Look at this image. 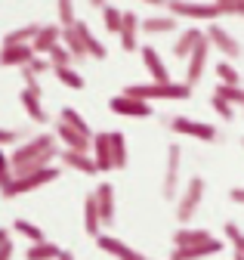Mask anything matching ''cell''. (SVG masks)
Here are the masks:
<instances>
[{"mask_svg":"<svg viewBox=\"0 0 244 260\" xmlns=\"http://www.w3.org/2000/svg\"><path fill=\"white\" fill-rule=\"evenodd\" d=\"M59 118H62L65 124H71L74 130H80V134H87V137H93V127H90V124L84 121V115H80L77 109H71V106H65L62 112H59Z\"/></svg>","mask_w":244,"mask_h":260,"instance_id":"cell-35","label":"cell"},{"mask_svg":"<svg viewBox=\"0 0 244 260\" xmlns=\"http://www.w3.org/2000/svg\"><path fill=\"white\" fill-rule=\"evenodd\" d=\"M124 93L136 96V100H189L192 84H176V81H151V84H130Z\"/></svg>","mask_w":244,"mask_h":260,"instance_id":"cell-2","label":"cell"},{"mask_svg":"<svg viewBox=\"0 0 244 260\" xmlns=\"http://www.w3.org/2000/svg\"><path fill=\"white\" fill-rule=\"evenodd\" d=\"M229 199H232L235 205H244V189H241V186H232V189H229Z\"/></svg>","mask_w":244,"mask_h":260,"instance_id":"cell-46","label":"cell"},{"mask_svg":"<svg viewBox=\"0 0 244 260\" xmlns=\"http://www.w3.org/2000/svg\"><path fill=\"white\" fill-rule=\"evenodd\" d=\"M210 50H213V47H210V41H207V38H204V41H201V44L195 47V53L189 56V69H186V84H192V87H195V84H198V81L204 78V69H207V56H210Z\"/></svg>","mask_w":244,"mask_h":260,"instance_id":"cell-17","label":"cell"},{"mask_svg":"<svg viewBox=\"0 0 244 260\" xmlns=\"http://www.w3.org/2000/svg\"><path fill=\"white\" fill-rule=\"evenodd\" d=\"M139 53H142V65H145V72L151 75V81H170V75H167V65H164V59H161V53L155 50V47H139Z\"/></svg>","mask_w":244,"mask_h":260,"instance_id":"cell-21","label":"cell"},{"mask_svg":"<svg viewBox=\"0 0 244 260\" xmlns=\"http://www.w3.org/2000/svg\"><path fill=\"white\" fill-rule=\"evenodd\" d=\"M13 248H16V245H13L10 239H7L4 245H0V260H13Z\"/></svg>","mask_w":244,"mask_h":260,"instance_id":"cell-45","label":"cell"},{"mask_svg":"<svg viewBox=\"0 0 244 260\" xmlns=\"http://www.w3.org/2000/svg\"><path fill=\"white\" fill-rule=\"evenodd\" d=\"M204 38H207V35H204L201 28H186V31H179V38L173 41V56H176V59H189V56L195 53V47H198Z\"/></svg>","mask_w":244,"mask_h":260,"instance_id":"cell-18","label":"cell"},{"mask_svg":"<svg viewBox=\"0 0 244 260\" xmlns=\"http://www.w3.org/2000/svg\"><path fill=\"white\" fill-rule=\"evenodd\" d=\"M204 35H207V41H210V47H213V50H220V53H223L226 59H232V62L244 53V50H241V44H238V38H235V35H229L223 25H210Z\"/></svg>","mask_w":244,"mask_h":260,"instance_id":"cell-10","label":"cell"},{"mask_svg":"<svg viewBox=\"0 0 244 260\" xmlns=\"http://www.w3.org/2000/svg\"><path fill=\"white\" fill-rule=\"evenodd\" d=\"M59 161H62L65 168H71L74 174H84V177H96V174H102V171H99V165H96V158H93V152L62 149V152H59Z\"/></svg>","mask_w":244,"mask_h":260,"instance_id":"cell-9","label":"cell"},{"mask_svg":"<svg viewBox=\"0 0 244 260\" xmlns=\"http://www.w3.org/2000/svg\"><path fill=\"white\" fill-rule=\"evenodd\" d=\"M102 214H99V205H96V192H90L87 199H84V233L90 239H96L102 236Z\"/></svg>","mask_w":244,"mask_h":260,"instance_id":"cell-19","label":"cell"},{"mask_svg":"<svg viewBox=\"0 0 244 260\" xmlns=\"http://www.w3.org/2000/svg\"><path fill=\"white\" fill-rule=\"evenodd\" d=\"M37 31H40V25H37V22H31V25H22V28L10 31V35L4 38V44H7V47H13V44H34Z\"/></svg>","mask_w":244,"mask_h":260,"instance_id":"cell-30","label":"cell"},{"mask_svg":"<svg viewBox=\"0 0 244 260\" xmlns=\"http://www.w3.org/2000/svg\"><path fill=\"white\" fill-rule=\"evenodd\" d=\"M210 106H213V112H217V115H220L223 121H232V118H235V106H232L229 100H223V96H217V93H213Z\"/></svg>","mask_w":244,"mask_h":260,"instance_id":"cell-39","label":"cell"},{"mask_svg":"<svg viewBox=\"0 0 244 260\" xmlns=\"http://www.w3.org/2000/svg\"><path fill=\"white\" fill-rule=\"evenodd\" d=\"M213 233L207 230H195V226H179V230L173 233V245L176 248H189V245H201V242H210Z\"/></svg>","mask_w":244,"mask_h":260,"instance_id":"cell-23","label":"cell"},{"mask_svg":"<svg viewBox=\"0 0 244 260\" xmlns=\"http://www.w3.org/2000/svg\"><path fill=\"white\" fill-rule=\"evenodd\" d=\"M139 31H142V19L133 13V10H124V25H120V50L124 53H133L139 50Z\"/></svg>","mask_w":244,"mask_h":260,"instance_id":"cell-14","label":"cell"},{"mask_svg":"<svg viewBox=\"0 0 244 260\" xmlns=\"http://www.w3.org/2000/svg\"><path fill=\"white\" fill-rule=\"evenodd\" d=\"M176 25H179V19L176 16H151V19H145L142 22V31L145 35H170V31H176Z\"/></svg>","mask_w":244,"mask_h":260,"instance_id":"cell-27","label":"cell"},{"mask_svg":"<svg viewBox=\"0 0 244 260\" xmlns=\"http://www.w3.org/2000/svg\"><path fill=\"white\" fill-rule=\"evenodd\" d=\"M213 93L223 96V100H229L232 106H244V87L241 84H217Z\"/></svg>","mask_w":244,"mask_h":260,"instance_id":"cell-36","label":"cell"},{"mask_svg":"<svg viewBox=\"0 0 244 260\" xmlns=\"http://www.w3.org/2000/svg\"><path fill=\"white\" fill-rule=\"evenodd\" d=\"M56 10H59V22L62 25H74V0H56Z\"/></svg>","mask_w":244,"mask_h":260,"instance_id":"cell-40","label":"cell"},{"mask_svg":"<svg viewBox=\"0 0 244 260\" xmlns=\"http://www.w3.org/2000/svg\"><path fill=\"white\" fill-rule=\"evenodd\" d=\"M111 155H114V171L127 168V140L120 130H111Z\"/></svg>","mask_w":244,"mask_h":260,"instance_id":"cell-32","label":"cell"},{"mask_svg":"<svg viewBox=\"0 0 244 260\" xmlns=\"http://www.w3.org/2000/svg\"><path fill=\"white\" fill-rule=\"evenodd\" d=\"M59 177H62V171H59L56 165H47L40 171H31V174H22V177H13V183L7 189H0V195L4 199H16V195H25V192H34L47 183H56Z\"/></svg>","mask_w":244,"mask_h":260,"instance_id":"cell-3","label":"cell"},{"mask_svg":"<svg viewBox=\"0 0 244 260\" xmlns=\"http://www.w3.org/2000/svg\"><path fill=\"white\" fill-rule=\"evenodd\" d=\"M59 260H74V254H71V251H65V248H62V254H59Z\"/></svg>","mask_w":244,"mask_h":260,"instance_id":"cell-47","label":"cell"},{"mask_svg":"<svg viewBox=\"0 0 244 260\" xmlns=\"http://www.w3.org/2000/svg\"><path fill=\"white\" fill-rule=\"evenodd\" d=\"M77 25V31H80V38H84V47H87V56H93V59H105L108 56V50H105V44L90 31V25L87 22H74Z\"/></svg>","mask_w":244,"mask_h":260,"instance_id":"cell-26","label":"cell"},{"mask_svg":"<svg viewBox=\"0 0 244 260\" xmlns=\"http://www.w3.org/2000/svg\"><path fill=\"white\" fill-rule=\"evenodd\" d=\"M47 59H50V65L53 69H62V65H74V56H71V50L59 41V44H53L50 50H47Z\"/></svg>","mask_w":244,"mask_h":260,"instance_id":"cell-33","label":"cell"},{"mask_svg":"<svg viewBox=\"0 0 244 260\" xmlns=\"http://www.w3.org/2000/svg\"><path fill=\"white\" fill-rule=\"evenodd\" d=\"M59 152H62V149L56 146V134H37V137H31L28 143H22L19 149H13V155H10L13 174L22 177V174L40 171V168L53 165V161L59 158Z\"/></svg>","mask_w":244,"mask_h":260,"instance_id":"cell-1","label":"cell"},{"mask_svg":"<svg viewBox=\"0 0 244 260\" xmlns=\"http://www.w3.org/2000/svg\"><path fill=\"white\" fill-rule=\"evenodd\" d=\"M167 124H170L173 134H179V137H192V140H201V143H213V140L220 137L213 124H207V121H192V118H186V115H173Z\"/></svg>","mask_w":244,"mask_h":260,"instance_id":"cell-6","label":"cell"},{"mask_svg":"<svg viewBox=\"0 0 244 260\" xmlns=\"http://www.w3.org/2000/svg\"><path fill=\"white\" fill-rule=\"evenodd\" d=\"M13 165H10V155H4V149H0V189H7L13 183Z\"/></svg>","mask_w":244,"mask_h":260,"instance_id":"cell-41","label":"cell"},{"mask_svg":"<svg viewBox=\"0 0 244 260\" xmlns=\"http://www.w3.org/2000/svg\"><path fill=\"white\" fill-rule=\"evenodd\" d=\"M28 69H31L34 75H44V72H53V65H50L47 56H34L31 62H28Z\"/></svg>","mask_w":244,"mask_h":260,"instance_id":"cell-42","label":"cell"},{"mask_svg":"<svg viewBox=\"0 0 244 260\" xmlns=\"http://www.w3.org/2000/svg\"><path fill=\"white\" fill-rule=\"evenodd\" d=\"M62 44L71 50L74 62H84L87 59V47H84V38H80L77 25H62Z\"/></svg>","mask_w":244,"mask_h":260,"instance_id":"cell-25","label":"cell"},{"mask_svg":"<svg viewBox=\"0 0 244 260\" xmlns=\"http://www.w3.org/2000/svg\"><path fill=\"white\" fill-rule=\"evenodd\" d=\"M217 78H220V84H241V75L232 65V59H220L217 62Z\"/></svg>","mask_w":244,"mask_h":260,"instance_id":"cell-38","label":"cell"},{"mask_svg":"<svg viewBox=\"0 0 244 260\" xmlns=\"http://www.w3.org/2000/svg\"><path fill=\"white\" fill-rule=\"evenodd\" d=\"M217 7H226V4H238V0H213Z\"/></svg>","mask_w":244,"mask_h":260,"instance_id":"cell-50","label":"cell"},{"mask_svg":"<svg viewBox=\"0 0 244 260\" xmlns=\"http://www.w3.org/2000/svg\"><path fill=\"white\" fill-rule=\"evenodd\" d=\"M7 239H10V230H0V245H4Z\"/></svg>","mask_w":244,"mask_h":260,"instance_id":"cell-49","label":"cell"},{"mask_svg":"<svg viewBox=\"0 0 244 260\" xmlns=\"http://www.w3.org/2000/svg\"><path fill=\"white\" fill-rule=\"evenodd\" d=\"M93 158H96V165L102 174L114 171V155H111V130H96L93 134Z\"/></svg>","mask_w":244,"mask_h":260,"instance_id":"cell-13","label":"cell"},{"mask_svg":"<svg viewBox=\"0 0 244 260\" xmlns=\"http://www.w3.org/2000/svg\"><path fill=\"white\" fill-rule=\"evenodd\" d=\"M96 205H99V214H102V226L114 223V186L111 183L96 186Z\"/></svg>","mask_w":244,"mask_h":260,"instance_id":"cell-22","label":"cell"},{"mask_svg":"<svg viewBox=\"0 0 244 260\" xmlns=\"http://www.w3.org/2000/svg\"><path fill=\"white\" fill-rule=\"evenodd\" d=\"M19 140V134L16 130H10V127H0V146H13Z\"/></svg>","mask_w":244,"mask_h":260,"instance_id":"cell-44","label":"cell"},{"mask_svg":"<svg viewBox=\"0 0 244 260\" xmlns=\"http://www.w3.org/2000/svg\"><path fill=\"white\" fill-rule=\"evenodd\" d=\"M108 109L114 115H124V118H151V106L148 100H136L130 93H117L108 100Z\"/></svg>","mask_w":244,"mask_h":260,"instance_id":"cell-8","label":"cell"},{"mask_svg":"<svg viewBox=\"0 0 244 260\" xmlns=\"http://www.w3.org/2000/svg\"><path fill=\"white\" fill-rule=\"evenodd\" d=\"M37 56V50L31 44H13V47H0V69H22Z\"/></svg>","mask_w":244,"mask_h":260,"instance_id":"cell-12","label":"cell"},{"mask_svg":"<svg viewBox=\"0 0 244 260\" xmlns=\"http://www.w3.org/2000/svg\"><path fill=\"white\" fill-rule=\"evenodd\" d=\"M167 13L176 19H198V22H217L220 7L217 4H201V0H167Z\"/></svg>","mask_w":244,"mask_h":260,"instance_id":"cell-4","label":"cell"},{"mask_svg":"<svg viewBox=\"0 0 244 260\" xmlns=\"http://www.w3.org/2000/svg\"><path fill=\"white\" fill-rule=\"evenodd\" d=\"M179 165H182V146L170 143L167 146V168H164V183H161V195L167 202L176 199V189H179Z\"/></svg>","mask_w":244,"mask_h":260,"instance_id":"cell-7","label":"cell"},{"mask_svg":"<svg viewBox=\"0 0 244 260\" xmlns=\"http://www.w3.org/2000/svg\"><path fill=\"white\" fill-rule=\"evenodd\" d=\"M102 22H105V31H111V35H120V25H124V10L105 4V7H102Z\"/></svg>","mask_w":244,"mask_h":260,"instance_id":"cell-34","label":"cell"},{"mask_svg":"<svg viewBox=\"0 0 244 260\" xmlns=\"http://www.w3.org/2000/svg\"><path fill=\"white\" fill-rule=\"evenodd\" d=\"M40 96H44V93L22 87V93H19V103H22L25 115L31 118V121H37V124H47V109H44V103H40Z\"/></svg>","mask_w":244,"mask_h":260,"instance_id":"cell-20","label":"cell"},{"mask_svg":"<svg viewBox=\"0 0 244 260\" xmlns=\"http://www.w3.org/2000/svg\"><path fill=\"white\" fill-rule=\"evenodd\" d=\"M232 260H244V254H238V251H235V257H232Z\"/></svg>","mask_w":244,"mask_h":260,"instance_id":"cell-52","label":"cell"},{"mask_svg":"<svg viewBox=\"0 0 244 260\" xmlns=\"http://www.w3.org/2000/svg\"><path fill=\"white\" fill-rule=\"evenodd\" d=\"M96 245H99L105 254H111L114 260H151V257L139 254L136 248H130L127 242H120V239H114V236H96Z\"/></svg>","mask_w":244,"mask_h":260,"instance_id":"cell-15","label":"cell"},{"mask_svg":"<svg viewBox=\"0 0 244 260\" xmlns=\"http://www.w3.org/2000/svg\"><path fill=\"white\" fill-rule=\"evenodd\" d=\"M223 239H226L238 254H244V233H241V226H238L235 220H229V223L223 226Z\"/></svg>","mask_w":244,"mask_h":260,"instance_id":"cell-37","label":"cell"},{"mask_svg":"<svg viewBox=\"0 0 244 260\" xmlns=\"http://www.w3.org/2000/svg\"><path fill=\"white\" fill-rule=\"evenodd\" d=\"M62 41V28L59 25H40V31H37V38H34V50H37V56H47V50L53 47V44H59Z\"/></svg>","mask_w":244,"mask_h":260,"instance_id":"cell-24","label":"cell"},{"mask_svg":"<svg viewBox=\"0 0 244 260\" xmlns=\"http://www.w3.org/2000/svg\"><path fill=\"white\" fill-rule=\"evenodd\" d=\"M13 233H16V236H22V239H28L31 245L47 239V236H44V230H40L37 223H31V220H22V217H19V220H13Z\"/></svg>","mask_w":244,"mask_h":260,"instance_id":"cell-29","label":"cell"},{"mask_svg":"<svg viewBox=\"0 0 244 260\" xmlns=\"http://www.w3.org/2000/svg\"><path fill=\"white\" fill-rule=\"evenodd\" d=\"M53 75L59 78V84H65V87H71V90H84V87H87L84 75L74 69V65H62V69H53Z\"/></svg>","mask_w":244,"mask_h":260,"instance_id":"cell-31","label":"cell"},{"mask_svg":"<svg viewBox=\"0 0 244 260\" xmlns=\"http://www.w3.org/2000/svg\"><path fill=\"white\" fill-rule=\"evenodd\" d=\"M204 189H207L204 177H192V180L186 183L182 195L176 199V220H179V223H192V220H195V211L201 208V199H204Z\"/></svg>","mask_w":244,"mask_h":260,"instance_id":"cell-5","label":"cell"},{"mask_svg":"<svg viewBox=\"0 0 244 260\" xmlns=\"http://www.w3.org/2000/svg\"><path fill=\"white\" fill-rule=\"evenodd\" d=\"M56 140H62L65 149H77V152H90V149H93V137H87V134H80V130H74L62 118H59V124H56Z\"/></svg>","mask_w":244,"mask_h":260,"instance_id":"cell-16","label":"cell"},{"mask_svg":"<svg viewBox=\"0 0 244 260\" xmlns=\"http://www.w3.org/2000/svg\"><path fill=\"white\" fill-rule=\"evenodd\" d=\"M59 254H62V248L44 239V242H34L25 251V260H59Z\"/></svg>","mask_w":244,"mask_h":260,"instance_id":"cell-28","label":"cell"},{"mask_svg":"<svg viewBox=\"0 0 244 260\" xmlns=\"http://www.w3.org/2000/svg\"><path fill=\"white\" fill-rule=\"evenodd\" d=\"M19 72H22V81H25V87H28V90H37V93H40V81H37V75L28 69V65H22Z\"/></svg>","mask_w":244,"mask_h":260,"instance_id":"cell-43","label":"cell"},{"mask_svg":"<svg viewBox=\"0 0 244 260\" xmlns=\"http://www.w3.org/2000/svg\"><path fill=\"white\" fill-rule=\"evenodd\" d=\"M226 248V239H217L213 236L210 242H201V245H189V248H173L170 251V260H204V257H213Z\"/></svg>","mask_w":244,"mask_h":260,"instance_id":"cell-11","label":"cell"},{"mask_svg":"<svg viewBox=\"0 0 244 260\" xmlns=\"http://www.w3.org/2000/svg\"><path fill=\"white\" fill-rule=\"evenodd\" d=\"M142 4H151V7H164L167 0H142Z\"/></svg>","mask_w":244,"mask_h":260,"instance_id":"cell-48","label":"cell"},{"mask_svg":"<svg viewBox=\"0 0 244 260\" xmlns=\"http://www.w3.org/2000/svg\"><path fill=\"white\" fill-rule=\"evenodd\" d=\"M90 4H93V7H105V4H108V0H90Z\"/></svg>","mask_w":244,"mask_h":260,"instance_id":"cell-51","label":"cell"}]
</instances>
